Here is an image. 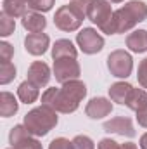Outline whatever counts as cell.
<instances>
[{
  "instance_id": "obj_1",
  "label": "cell",
  "mask_w": 147,
  "mask_h": 149,
  "mask_svg": "<svg viewBox=\"0 0 147 149\" xmlns=\"http://www.w3.org/2000/svg\"><path fill=\"white\" fill-rule=\"evenodd\" d=\"M87 94L85 83L71 80L68 83H62L61 88H47L42 95V102L54 111L59 113H73L78 109L81 99Z\"/></svg>"
},
{
  "instance_id": "obj_2",
  "label": "cell",
  "mask_w": 147,
  "mask_h": 149,
  "mask_svg": "<svg viewBox=\"0 0 147 149\" xmlns=\"http://www.w3.org/2000/svg\"><path fill=\"white\" fill-rule=\"evenodd\" d=\"M146 17H147V5L144 2L133 0V2H128L125 7H121V9L112 12L111 21L102 28V31L107 33V35L126 33L137 23L146 21Z\"/></svg>"
},
{
  "instance_id": "obj_3",
  "label": "cell",
  "mask_w": 147,
  "mask_h": 149,
  "mask_svg": "<svg viewBox=\"0 0 147 149\" xmlns=\"http://www.w3.org/2000/svg\"><path fill=\"white\" fill-rule=\"evenodd\" d=\"M92 0H73L69 5H62L57 9L54 16V23L62 31H74L80 28L81 21L88 14Z\"/></svg>"
},
{
  "instance_id": "obj_4",
  "label": "cell",
  "mask_w": 147,
  "mask_h": 149,
  "mask_svg": "<svg viewBox=\"0 0 147 149\" xmlns=\"http://www.w3.org/2000/svg\"><path fill=\"white\" fill-rule=\"evenodd\" d=\"M55 125H57V114L52 108H49L45 104H42L40 108L31 109L24 116V127L35 137L47 135Z\"/></svg>"
},
{
  "instance_id": "obj_5",
  "label": "cell",
  "mask_w": 147,
  "mask_h": 149,
  "mask_svg": "<svg viewBox=\"0 0 147 149\" xmlns=\"http://www.w3.org/2000/svg\"><path fill=\"white\" fill-rule=\"evenodd\" d=\"M107 68L111 74L118 76V78H126L132 73L133 63H132V56L125 50H114L111 52L107 57Z\"/></svg>"
},
{
  "instance_id": "obj_6",
  "label": "cell",
  "mask_w": 147,
  "mask_h": 149,
  "mask_svg": "<svg viewBox=\"0 0 147 149\" xmlns=\"http://www.w3.org/2000/svg\"><path fill=\"white\" fill-rule=\"evenodd\" d=\"M54 74L59 83H68L71 80H78L80 76V64L73 57H62L54 61Z\"/></svg>"
},
{
  "instance_id": "obj_7",
  "label": "cell",
  "mask_w": 147,
  "mask_h": 149,
  "mask_svg": "<svg viewBox=\"0 0 147 149\" xmlns=\"http://www.w3.org/2000/svg\"><path fill=\"white\" fill-rule=\"evenodd\" d=\"M76 42L80 45V49L85 52V54H97L102 50L104 47V38L101 37L94 28H83L78 37H76Z\"/></svg>"
},
{
  "instance_id": "obj_8",
  "label": "cell",
  "mask_w": 147,
  "mask_h": 149,
  "mask_svg": "<svg viewBox=\"0 0 147 149\" xmlns=\"http://www.w3.org/2000/svg\"><path fill=\"white\" fill-rule=\"evenodd\" d=\"M9 141L14 149H42V144L31 137V134L28 132L24 125H16L10 130Z\"/></svg>"
},
{
  "instance_id": "obj_9",
  "label": "cell",
  "mask_w": 147,
  "mask_h": 149,
  "mask_svg": "<svg viewBox=\"0 0 147 149\" xmlns=\"http://www.w3.org/2000/svg\"><path fill=\"white\" fill-rule=\"evenodd\" d=\"M88 19L92 23H95L101 30L107 24L112 17V9L107 0H92L90 7H88Z\"/></svg>"
},
{
  "instance_id": "obj_10",
  "label": "cell",
  "mask_w": 147,
  "mask_h": 149,
  "mask_svg": "<svg viewBox=\"0 0 147 149\" xmlns=\"http://www.w3.org/2000/svg\"><path fill=\"white\" fill-rule=\"evenodd\" d=\"M104 130L109 132V134H118V135H123V137H133L135 135V128L132 125V120L130 118H125V116H116L109 121L104 123Z\"/></svg>"
},
{
  "instance_id": "obj_11",
  "label": "cell",
  "mask_w": 147,
  "mask_h": 149,
  "mask_svg": "<svg viewBox=\"0 0 147 149\" xmlns=\"http://www.w3.org/2000/svg\"><path fill=\"white\" fill-rule=\"evenodd\" d=\"M111 111H112V104H111V101L104 99V97H94V99L87 104V108H85L87 116L92 118V120L104 118V116H107Z\"/></svg>"
},
{
  "instance_id": "obj_12",
  "label": "cell",
  "mask_w": 147,
  "mask_h": 149,
  "mask_svg": "<svg viewBox=\"0 0 147 149\" xmlns=\"http://www.w3.org/2000/svg\"><path fill=\"white\" fill-rule=\"evenodd\" d=\"M49 42H50L49 37L42 31L40 33H30L24 40V47L31 56H42V54H45V50L49 47Z\"/></svg>"
},
{
  "instance_id": "obj_13",
  "label": "cell",
  "mask_w": 147,
  "mask_h": 149,
  "mask_svg": "<svg viewBox=\"0 0 147 149\" xmlns=\"http://www.w3.org/2000/svg\"><path fill=\"white\" fill-rule=\"evenodd\" d=\"M28 80L31 83H35L37 87H45L50 80V70L45 63L42 61H35L30 70H28Z\"/></svg>"
},
{
  "instance_id": "obj_14",
  "label": "cell",
  "mask_w": 147,
  "mask_h": 149,
  "mask_svg": "<svg viewBox=\"0 0 147 149\" xmlns=\"http://www.w3.org/2000/svg\"><path fill=\"white\" fill-rule=\"evenodd\" d=\"M21 23H23V28L28 30L30 33H40V31H43V28L47 26L45 17H43L42 14L35 12V10L26 12V14L23 16V19H21Z\"/></svg>"
},
{
  "instance_id": "obj_15",
  "label": "cell",
  "mask_w": 147,
  "mask_h": 149,
  "mask_svg": "<svg viewBox=\"0 0 147 149\" xmlns=\"http://www.w3.org/2000/svg\"><path fill=\"white\" fill-rule=\"evenodd\" d=\"M133 87L130 83H125V81H118L114 85H111L109 88V95L112 102H118V104H126L130 94H132Z\"/></svg>"
},
{
  "instance_id": "obj_16",
  "label": "cell",
  "mask_w": 147,
  "mask_h": 149,
  "mask_svg": "<svg viewBox=\"0 0 147 149\" xmlns=\"http://www.w3.org/2000/svg\"><path fill=\"white\" fill-rule=\"evenodd\" d=\"M78 50L74 49V45L71 43V40H57L55 45L52 47V57L55 59H62V57H73L76 59Z\"/></svg>"
},
{
  "instance_id": "obj_17",
  "label": "cell",
  "mask_w": 147,
  "mask_h": 149,
  "mask_svg": "<svg viewBox=\"0 0 147 149\" xmlns=\"http://www.w3.org/2000/svg\"><path fill=\"white\" fill-rule=\"evenodd\" d=\"M126 45L130 47L132 52H146L147 50V31L146 30H137L126 37Z\"/></svg>"
},
{
  "instance_id": "obj_18",
  "label": "cell",
  "mask_w": 147,
  "mask_h": 149,
  "mask_svg": "<svg viewBox=\"0 0 147 149\" xmlns=\"http://www.w3.org/2000/svg\"><path fill=\"white\" fill-rule=\"evenodd\" d=\"M40 87H37L35 83H31L30 80H26V81H23L21 85H19V88H17V95H19V99L24 102V104H31V102H35L38 99V95H40V90H38Z\"/></svg>"
},
{
  "instance_id": "obj_19",
  "label": "cell",
  "mask_w": 147,
  "mask_h": 149,
  "mask_svg": "<svg viewBox=\"0 0 147 149\" xmlns=\"http://www.w3.org/2000/svg\"><path fill=\"white\" fill-rule=\"evenodd\" d=\"M17 108L19 106H17V102H16L12 94H9V92H2L0 94V114L3 118H9V116L16 114Z\"/></svg>"
},
{
  "instance_id": "obj_20",
  "label": "cell",
  "mask_w": 147,
  "mask_h": 149,
  "mask_svg": "<svg viewBox=\"0 0 147 149\" xmlns=\"http://www.w3.org/2000/svg\"><path fill=\"white\" fill-rule=\"evenodd\" d=\"M26 2L24 0H3V10L10 17H23L26 14Z\"/></svg>"
},
{
  "instance_id": "obj_21",
  "label": "cell",
  "mask_w": 147,
  "mask_h": 149,
  "mask_svg": "<svg viewBox=\"0 0 147 149\" xmlns=\"http://www.w3.org/2000/svg\"><path fill=\"white\" fill-rule=\"evenodd\" d=\"M146 104H147L146 90H142V88H133L132 94H130V97H128V101H126V106L137 113L139 109H142Z\"/></svg>"
},
{
  "instance_id": "obj_22",
  "label": "cell",
  "mask_w": 147,
  "mask_h": 149,
  "mask_svg": "<svg viewBox=\"0 0 147 149\" xmlns=\"http://www.w3.org/2000/svg\"><path fill=\"white\" fill-rule=\"evenodd\" d=\"M14 28H16L14 17H10L5 12H2L0 14V35L2 37H9L10 33H14Z\"/></svg>"
},
{
  "instance_id": "obj_23",
  "label": "cell",
  "mask_w": 147,
  "mask_h": 149,
  "mask_svg": "<svg viewBox=\"0 0 147 149\" xmlns=\"http://www.w3.org/2000/svg\"><path fill=\"white\" fill-rule=\"evenodd\" d=\"M14 76H16V68L12 63H2L0 64V83L2 85L14 80Z\"/></svg>"
},
{
  "instance_id": "obj_24",
  "label": "cell",
  "mask_w": 147,
  "mask_h": 149,
  "mask_svg": "<svg viewBox=\"0 0 147 149\" xmlns=\"http://www.w3.org/2000/svg\"><path fill=\"white\" fill-rule=\"evenodd\" d=\"M52 5H54V0H31L30 3H28V7L31 9V10H35V12H47V10H50L52 9Z\"/></svg>"
},
{
  "instance_id": "obj_25",
  "label": "cell",
  "mask_w": 147,
  "mask_h": 149,
  "mask_svg": "<svg viewBox=\"0 0 147 149\" xmlns=\"http://www.w3.org/2000/svg\"><path fill=\"white\" fill-rule=\"evenodd\" d=\"M71 142H73V149H95L94 142L87 135H76Z\"/></svg>"
},
{
  "instance_id": "obj_26",
  "label": "cell",
  "mask_w": 147,
  "mask_h": 149,
  "mask_svg": "<svg viewBox=\"0 0 147 149\" xmlns=\"http://www.w3.org/2000/svg\"><path fill=\"white\" fill-rule=\"evenodd\" d=\"M12 56H14L12 45L7 43V42H2L0 43V59H2V63H10V57Z\"/></svg>"
},
{
  "instance_id": "obj_27",
  "label": "cell",
  "mask_w": 147,
  "mask_h": 149,
  "mask_svg": "<svg viewBox=\"0 0 147 149\" xmlns=\"http://www.w3.org/2000/svg\"><path fill=\"white\" fill-rule=\"evenodd\" d=\"M49 149H73V142H69L64 137H59V139H54L50 142V148Z\"/></svg>"
},
{
  "instance_id": "obj_28",
  "label": "cell",
  "mask_w": 147,
  "mask_h": 149,
  "mask_svg": "<svg viewBox=\"0 0 147 149\" xmlns=\"http://www.w3.org/2000/svg\"><path fill=\"white\" fill-rule=\"evenodd\" d=\"M137 78H139V83L147 88V57L140 63V66H139V74H137Z\"/></svg>"
},
{
  "instance_id": "obj_29",
  "label": "cell",
  "mask_w": 147,
  "mask_h": 149,
  "mask_svg": "<svg viewBox=\"0 0 147 149\" xmlns=\"http://www.w3.org/2000/svg\"><path fill=\"white\" fill-rule=\"evenodd\" d=\"M121 146L118 144V142H114L112 139H102L101 142H99V148L97 149H119Z\"/></svg>"
},
{
  "instance_id": "obj_30",
  "label": "cell",
  "mask_w": 147,
  "mask_h": 149,
  "mask_svg": "<svg viewBox=\"0 0 147 149\" xmlns=\"http://www.w3.org/2000/svg\"><path fill=\"white\" fill-rule=\"evenodd\" d=\"M137 120H139V125H142V127L147 128V104L142 108V109L137 111Z\"/></svg>"
},
{
  "instance_id": "obj_31",
  "label": "cell",
  "mask_w": 147,
  "mask_h": 149,
  "mask_svg": "<svg viewBox=\"0 0 147 149\" xmlns=\"http://www.w3.org/2000/svg\"><path fill=\"white\" fill-rule=\"evenodd\" d=\"M119 149H137V146H135L133 142H126V144H121Z\"/></svg>"
},
{
  "instance_id": "obj_32",
  "label": "cell",
  "mask_w": 147,
  "mask_h": 149,
  "mask_svg": "<svg viewBox=\"0 0 147 149\" xmlns=\"http://www.w3.org/2000/svg\"><path fill=\"white\" fill-rule=\"evenodd\" d=\"M140 148L147 149V134H144V135H142V139H140Z\"/></svg>"
},
{
  "instance_id": "obj_33",
  "label": "cell",
  "mask_w": 147,
  "mask_h": 149,
  "mask_svg": "<svg viewBox=\"0 0 147 149\" xmlns=\"http://www.w3.org/2000/svg\"><path fill=\"white\" fill-rule=\"evenodd\" d=\"M109 2H112V3H119V2H123V0H109Z\"/></svg>"
},
{
  "instance_id": "obj_34",
  "label": "cell",
  "mask_w": 147,
  "mask_h": 149,
  "mask_svg": "<svg viewBox=\"0 0 147 149\" xmlns=\"http://www.w3.org/2000/svg\"><path fill=\"white\" fill-rule=\"evenodd\" d=\"M24 2H26V3H30V2H31V0H24Z\"/></svg>"
},
{
  "instance_id": "obj_35",
  "label": "cell",
  "mask_w": 147,
  "mask_h": 149,
  "mask_svg": "<svg viewBox=\"0 0 147 149\" xmlns=\"http://www.w3.org/2000/svg\"><path fill=\"white\" fill-rule=\"evenodd\" d=\"M12 149H14V148H12Z\"/></svg>"
}]
</instances>
